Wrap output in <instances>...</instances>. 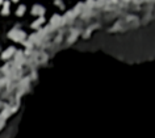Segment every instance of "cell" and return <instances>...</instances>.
Listing matches in <instances>:
<instances>
[{
    "label": "cell",
    "instance_id": "6da1fadb",
    "mask_svg": "<svg viewBox=\"0 0 155 138\" xmlns=\"http://www.w3.org/2000/svg\"><path fill=\"white\" fill-rule=\"evenodd\" d=\"M9 37L12 38V40L15 41H24V38H25V33L22 32V30H18V29H13L9 32Z\"/></svg>",
    "mask_w": 155,
    "mask_h": 138
},
{
    "label": "cell",
    "instance_id": "7a4b0ae2",
    "mask_svg": "<svg viewBox=\"0 0 155 138\" xmlns=\"http://www.w3.org/2000/svg\"><path fill=\"white\" fill-rule=\"evenodd\" d=\"M32 12H33L34 15H38V16H42V15H43V12H45V9L42 8L41 6H34V7H33V11H32Z\"/></svg>",
    "mask_w": 155,
    "mask_h": 138
},
{
    "label": "cell",
    "instance_id": "3957f363",
    "mask_svg": "<svg viewBox=\"0 0 155 138\" xmlns=\"http://www.w3.org/2000/svg\"><path fill=\"white\" fill-rule=\"evenodd\" d=\"M13 51H15V49H13V48H11V49H8V50H5L4 53H3V58H4V59L9 58V57L13 54Z\"/></svg>",
    "mask_w": 155,
    "mask_h": 138
},
{
    "label": "cell",
    "instance_id": "277c9868",
    "mask_svg": "<svg viewBox=\"0 0 155 138\" xmlns=\"http://www.w3.org/2000/svg\"><path fill=\"white\" fill-rule=\"evenodd\" d=\"M3 4H4V8H3L1 13L3 15H8V13H9V3H8V1H5V3H3Z\"/></svg>",
    "mask_w": 155,
    "mask_h": 138
},
{
    "label": "cell",
    "instance_id": "5b68a950",
    "mask_svg": "<svg viewBox=\"0 0 155 138\" xmlns=\"http://www.w3.org/2000/svg\"><path fill=\"white\" fill-rule=\"evenodd\" d=\"M24 12H25V7H24V6H20V7H18V9H17V12H16V13H17V16H22Z\"/></svg>",
    "mask_w": 155,
    "mask_h": 138
},
{
    "label": "cell",
    "instance_id": "8992f818",
    "mask_svg": "<svg viewBox=\"0 0 155 138\" xmlns=\"http://www.w3.org/2000/svg\"><path fill=\"white\" fill-rule=\"evenodd\" d=\"M42 21H43V19L41 17V19H39V20H37V21L33 24V28H38V25H41V22H42Z\"/></svg>",
    "mask_w": 155,
    "mask_h": 138
},
{
    "label": "cell",
    "instance_id": "52a82bcc",
    "mask_svg": "<svg viewBox=\"0 0 155 138\" xmlns=\"http://www.w3.org/2000/svg\"><path fill=\"white\" fill-rule=\"evenodd\" d=\"M3 3H4V1H3V0H0V4H3Z\"/></svg>",
    "mask_w": 155,
    "mask_h": 138
},
{
    "label": "cell",
    "instance_id": "ba28073f",
    "mask_svg": "<svg viewBox=\"0 0 155 138\" xmlns=\"http://www.w3.org/2000/svg\"><path fill=\"white\" fill-rule=\"evenodd\" d=\"M13 1H18V0H13Z\"/></svg>",
    "mask_w": 155,
    "mask_h": 138
}]
</instances>
